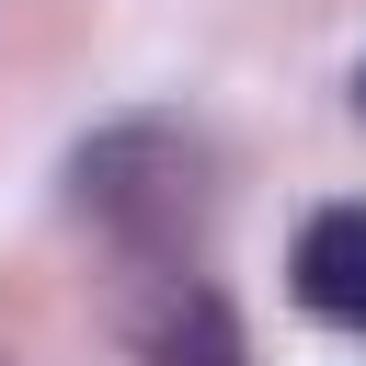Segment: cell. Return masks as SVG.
Wrapping results in <instances>:
<instances>
[{
    "label": "cell",
    "mask_w": 366,
    "mask_h": 366,
    "mask_svg": "<svg viewBox=\"0 0 366 366\" xmlns=\"http://www.w3.org/2000/svg\"><path fill=\"white\" fill-rule=\"evenodd\" d=\"M69 206L114 240V263H206V240H217V149L183 114H126V126L80 137Z\"/></svg>",
    "instance_id": "cell-1"
},
{
    "label": "cell",
    "mask_w": 366,
    "mask_h": 366,
    "mask_svg": "<svg viewBox=\"0 0 366 366\" xmlns=\"http://www.w3.org/2000/svg\"><path fill=\"white\" fill-rule=\"evenodd\" d=\"M126 274H137L126 286L137 366H252V332H240V309L217 297L206 263H126Z\"/></svg>",
    "instance_id": "cell-2"
},
{
    "label": "cell",
    "mask_w": 366,
    "mask_h": 366,
    "mask_svg": "<svg viewBox=\"0 0 366 366\" xmlns=\"http://www.w3.org/2000/svg\"><path fill=\"white\" fill-rule=\"evenodd\" d=\"M286 286H297V309H309V320L366 332V194H343V206H309V217H297V240H286Z\"/></svg>",
    "instance_id": "cell-3"
},
{
    "label": "cell",
    "mask_w": 366,
    "mask_h": 366,
    "mask_svg": "<svg viewBox=\"0 0 366 366\" xmlns=\"http://www.w3.org/2000/svg\"><path fill=\"white\" fill-rule=\"evenodd\" d=\"M355 114H366V69H355Z\"/></svg>",
    "instance_id": "cell-4"
}]
</instances>
